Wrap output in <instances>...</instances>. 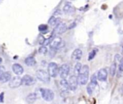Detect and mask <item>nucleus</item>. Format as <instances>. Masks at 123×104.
I'll return each instance as SVG.
<instances>
[{"mask_svg":"<svg viewBox=\"0 0 123 104\" xmlns=\"http://www.w3.org/2000/svg\"><path fill=\"white\" fill-rule=\"evenodd\" d=\"M48 73L51 78H55L59 73V68L57 63L51 62L48 65Z\"/></svg>","mask_w":123,"mask_h":104,"instance_id":"obj_3","label":"nucleus"},{"mask_svg":"<svg viewBox=\"0 0 123 104\" xmlns=\"http://www.w3.org/2000/svg\"><path fill=\"white\" fill-rule=\"evenodd\" d=\"M21 85H22V78L19 76H14L12 78L9 83V86L12 89L17 88Z\"/></svg>","mask_w":123,"mask_h":104,"instance_id":"obj_7","label":"nucleus"},{"mask_svg":"<svg viewBox=\"0 0 123 104\" xmlns=\"http://www.w3.org/2000/svg\"><path fill=\"white\" fill-rule=\"evenodd\" d=\"M35 82H36L35 79L30 75H25L22 78V84L25 86H32L35 83Z\"/></svg>","mask_w":123,"mask_h":104,"instance_id":"obj_10","label":"nucleus"},{"mask_svg":"<svg viewBox=\"0 0 123 104\" xmlns=\"http://www.w3.org/2000/svg\"><path fill=\"white\" fill-rule=\"evenodd\" d=\"M25 64H26L27 66H33L34 65H35L36 60H35V59L34 57L30 56V57H27V58L25 59Z\"/></svg>","mask_w":123,"mask_h":104,"instance_id":"obj_17","label":"nucleus"},{"mask_svg":"<svg viewBox=\"0 0 123 104\" xmlns=\"http://www.w3.org/2000/svg\"><path fill=\"white\" fill-rule=\"evenodd\" d=\"M89 68L87 65H84L81 70L80 73L78 75V82L81 86H84L88 83L89 81Z\"/></svg>","mask_w":123,"mask_h":104,"instance_id":"obj_1","label":"nucleus"},{"mask_svg":"<svg viewBox=\"0 0 123 104\" xmlns=\"http://www.w3.org/2000/svg\"><path fill=\"white\" fill-rule=\"evenodd\" d=\"M60 87L61 88L62 92H63V93H67L68 91L70 89L68 83L66 81V79H62L61 81V82H60Z\"/></svg>","mask_w":123,"mask_h":104,"instance_id":"obj_15","label":"nucleus"},{"mask_svg":"<svg viewBox=\"0 0 123 104\" xmlns=\"http://www.w3.org/2000/svg\"><path fill=\"white\" fill-rule=\"evenodd\" d=\"M12 70L13 72L17 75H20L23 73L24 72V68L23 67L20 65V64H18V63H14L13 65H12Z\"/></svg>","mask_w":123,"mask_h":104,"instance_id":"obj_14","label":"nucleus"},{"mask_svg":"<svg viewBox=\"0 0 123 104\" xmlns=\"http://www.w3.org/2000/svg\"><path fill=\"white\" fill-rule=\"evenodd\" d=\"M37 95H36V93H30V94H29L27 96V98H26V100H27V101L28 102V103H30V104H32V103H34L35 101H36V99H37Z\"/></svg>","mask_w":123,"mask_h":104,"instance_id":"obj_19","label":"nucleus"},{"mask_svg":"<svg viewBox=\"0 0 123 104\" xmlns=\"http://www.w3.org/2000/svg\"><path fill=\"white\" fill-rule=\"evenodd\" d=\"M116 69H117V64L116 63H114L111 65L110 68V75L112 77H114L116 73Z\"/></svg>","mask_w":123,"mask_h":104,"instance_id":"obj_22","label":"nucleus"},{"mask_svg":"<svg viewBox=\"0 0 123 104\" xmlns=\"http://www.w3.org/2000/svg\"><path fill=\"white\" fill-rule=\"evenodd\" d=\"M35 75H36V78L39 81H42L43 83L50 82V77L48 73L46 72L45 70H37Z\"/></svg>","mask_w":123,"mask_h":104,"instance_id":"obj_4","label":"nucleus"},{"mask_svg":"<svg viewBox=\"0 0 123 104\" xmlns=\"http://www.w3.org/2000/svg\"><path fill=\"white\" fill-rule=\"evenodd\" d=\"M68 85H69L70 90L74 91H76L77 89L79 82H78V78L76 75H71L69 79H68Z\"/></svg>","mask_w":123,"mask_h":104,"instance_id":"obj_8","label":"nucleus"},{"mask_svg":"<svg viewBox=\"0 0 123 104\" xmlns=\"http://www.w3.org/2000/svg\"><path fill=\"white\" fill-rule=\"evenodd\" d=\"M67 29V26L64 22L59 23L56 27H55L53 29V34L54 35H61L64 33Z\"/></svg>","mask_w":123,"mask_h":104,"instance_id":"obj_9","label":"nucleus"},{"mask_svg":"<svg viewBox=\"0 0 123 104\" xmlns=\"http://www.w3.org/2000/svg\"><path fill=\"white\" fill-rule=\"evenodd\" d=\"M82 68V65L80 63H76V64L75 65V67H74V73L75 75H79V74L81 72V70Z\"/></svg>","mask_w":123,"mask_h":104,"instance_id":"obj_21","label":"nucleus"},{"mask_svg":"<svg viewBox=\"0 0 123 104\" xmlns=\"http://www.w3.org/2000/svg\"><path fill=\"white\" fill-rule=\"evenodd\" d=\"M5 72V67L3 65H0V75Z\"/></svg>","mask_w":123,"mask_h":104,"instance_id":"obj_27","label":"nucleus"},{"mask_svg":"<svg viewBox=\"0 0 123 104\" xmlns=\"http://www.w3.org/2000/svg\"><path fill=\"white\" fill-rule=\"evenodd\" d=\"M63 40L61 39V37H53L50 43V47L51 48V50H56V49H59L63 46Z\"/></svg>","mask_w":123,"mask_h":104,"instance_id":"obj_5","label":"nucleus"},{"mask_svg":"<svg viewBox=\"0 0 123 104\" xmlns=\"http://www.w3.org/2000/svg\"><path fill=\"white\" fill-rule=\"evenodd\" d=\"M122 93H123V87H122Z\"/></svg>","mask_w":123,"mask_h":104,"instance_id":"obj_31","label":"nucleus"},{"mask_svg":"<svg viewBox=\"0 0 123 104\" xmlns=\"http://www.w3.org/2000/svg\"><path fill=\"white\" fill-rule=\"evenodd\" d=\"M40 93L42 98L48 102H50L54 99L55 94L53 91L48 88H40Z\"/></svg>","mask_w":123,"mask_h":104,"instance_id":"obj_2","label":"nucleus"},{"mask_svg":"<svg viewBox=\"0 0 123 104\" xmlns=\"http://www.w3.org/2000/svg\"><path fill=\"white\" fill-rule=\"evenodd\" d=\"M75 25H76V23H73L72 24H71V25H70V27H68V29H71V28L74 27H75Z\"/></svg>","mask_w":123,"mask_h":104,"instance_id":"obj_29","label":"nucleus"},{"mask_svg":"<svg viewBox=\"0 0 123 104\" xmlns=\"http://www.w3.org/2000/svg\"><path fill=\"white\" fill-rule=\"evenodd\" d=\"M69 71H70V66L68 64H63L60 68H59V73L58 74L60 75V77L62 79H66L68 74H69Z\"/></svg>","mask_w":123,"mask_h":104,"instance_id":"obj_6","label":"nucleus"},{"mask_svg":"<svg viewBox=\"0 0 123 104\" xmlns=\"http://www.w3.org/2000/svg\"><path fill=\"white\" fill-rule=\"evenodd\" d=\"M38 29L42 33H46L48 29V27L47 24H40L38 27Z\"/></svg>","mask_w":123,"mask_h":104,"instance_id":"obj_23","label":"nucleus"},{"mask_svg":"<svg viewBox=\"0 0 123 104\" xmlns=\"http://www.w3.org/2000/svg\"><path fill=\"white\" fill-rule=\"evenodd\" d=\"M63 12L66 13V14H72L74 12V8L71 6V4H66L64 6H63Z\"/></svg>","mask_w":123,"mask_h":104,"instance_id":"obj_20","label":"nucleus"},{"mask_svg":"<svg viewBox=\"0 0 123 104\" xmlns=\"http://www.w3.org/2000/svg\"><path fill=\"white\" fill-rule=\"evenodd\" d=\"M82 55H83V52H82V50L81 49H76L74 50V52H72V55H71V58L74 61H76L78 63L79 60H81V57H82Z\"/></svg>","mask_w":123,"mask_h":104,"instance_id":"obj_12","label":"nucleus"},{"mask_svg":"<svg viewBox=\"0 0 123 104\" xmlns=\"http://www.w3.org/2000/svg\"><path fill=\"white\" fill-rule=\"evenodd\" d=\"M1 63H2V58L0 57V65H1Z\"/></svg>","mask_w":123,"mask_h":104,"instance_id":"obj_30","label":"nucleus"},{"mask_svg":"<svg viewBox=\"0 0 123 104\" xmlns=\"http://www.w3.org/2000/svg\"><path fill=\"white\" fill-rule=\"evenodd\" d=\"M39 52L42 55H45L48 52V49L45 46H42L39 48Z\"/></svg>","mask_w":123,"mask_h":104,"instance_id":"obj_25","label":"nucleus"},{"mask_svg":"<svg viewBox=\"0 0 123 104\" xmlns=\"http://www.w3.org/2000/svg\"><path fill=\"white\" fill-rule=\"evenodd\" d=\"M96 53H97V50H92V51L89 52V54L88 60H89V61H90V60H93V59L94 58L95 55H96Z\"/></svg>","mask_w":123,"mask_h":104,"instance_id":"obj_24","label":"nucleus"},{"mask_svg":"<svg viewBox=\"0 0 123 104\" xmlns=\"http://www.w3.org/2000/svg\"><path fill=\"white\" fill-rule=\"evenodd\" d=\"M61 22V19L59 17H55V16H52L48 21L49 24H50L51 26H55V27Z\"/></svg>","mask_w":123,"mask_h":104,"instance_id":"obj_16","label":"nucleus"},{"mask_svg":"<svg viewBox=\"0 0 123 104\" xmlns=\"http://www.w3.org/2000/svg\"></svg>","mask_w":123,"mask_h":104,"instance_id":"obj_32","label":"nucleus"},{"mask_svg":"<svg viewBox=\"0 0 123 104\" xmlns=\"http://www.w3.org/2000/svg\"><path fill=\"white\" fill-rule=\"evenodd\" d=\"M97 84L96 83H94L92 82H90L89 83V85L87 86V88H86V91H87V93L89 95H92L94 92V90L95 89L96 86H97Z\"/></svg>","mask_w":123,"mask_h":104,"instance_id":"obj_18","label":"nucleus"},{"mask_svg":"<svg viewBox=\"0 0 123 104\" xmlns=\"http://www.w3.org/2000/svg\"><path fill=\"white\" fill-rule=\"evenodd\" d=\"M119 70L123 72V58L120 60V63L119 65Z\"/></svg>","mask_w":123,"mask_h":104,"instance_id":"obj_26","label":"nucleus"},{"mask_svg":"<svg viewBox=\"0 0 123 104\" xmlns=\"http://www.w3.org/2000/svg\"><path fill=\"white\" fill-rule=\"evenodd\" d=\"M3 98H4V93H1L0 94V102H3Z\"/></svg>","mask_w":123,"mask_h":104,"instance_id":"obj_28","label":"nucleus"},{"mask_svg":"<svg viewBox=\"0 0 123 104\" xmlns=\"http://www.w3.org/2000/svg\"><path fill=\"white\" fill-rule=\"evenodd\" d=\"M107 75H108V73H107V69L106 68H102V69H100L98 71V73H97V79L99 81L104 82V81H105L107 80Z\"/></svg>","mask_w":123,"mask_h":104,"instance_id":"obj_11","label":"nucleus"},{"mask_svg":"<svg viewBox=\"0 0 123 104\" xmlns=\"http://www.w3.org/2000/svg\"><path fill=\"white\" fill-rule=\"evenodd\" d=\"M11 79H12V74L9 71L6 72L5 71L1 75H0V83H4L8 81H10Z\"/></svg>","mask_w":123,"mask_h":104,"instance_id":"obj_13","label":"nucleus"}]
</instances>
